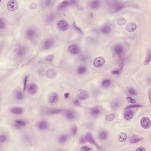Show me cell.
I'll use <instances>...</instances> for the list:
<instances>
[{"instance_id": "obj_1", "label": "cell", "mask_w": 151, "mask_h": 151, "mask_svg": "<svg viewBox=\"0 0 151 151\" xmlns=\"http://www.w3.org/2000/svg\"><path fill=\"white\" fill-rule=\"evenodd\" d=\"M36 34H37V32L36 29L34 28H28L25 32V37L28 40H32L34 39Z\"/></svg>"}, {"instance_id": "obj_2", "label": "cell", "mask_w": 151, "mask_h": 151, "mask_svg": "<svg viewBox=\"0 0 151 151\" xmlns=\"http://www.w3.org/2000/svg\"><path fill=\"white\" fill-rule=\"evenodd\" d=\"M151 120L147 117H143L140 120V125H141L142 127H143L145 129H149L150 127H151Z\"/></svg>"}, {"instance_id": "obj_3", "label": "cell", "mask_w": 151, "mask_h": 151, "mask_svg": "<svg viewBox=\"0 0 151 151\" xmlns=\"http://www.w3.org/2000/svg\"><path fill=\"white\" fill-rule=\"evenodd\" d=\"M7 6L8 10H10V11H16L18 8V2L17 1H16V0H11V1H10L8 2Z\"/></svg>"}, {"instance_id": "obj_4", "label": "cell", "mask_w": 151, "mask_h": 151, "mask_svg": "<svg viewBox=\"0 0 151 151\" xmlns=\"http://www.w3.org/2000/svg\"><path fill=\"white\" fill-rule=\"evenodd\" d=\"M105 63V59L103 57H97L94 60L93 65L96 67H100Z\"/></svg>"}, {"instance_id": "obj_5", "label": "cell", "mask_w": 151, "mask_h": 151, "mask_svg": "<svg viewBox=\"0 0 151 151\" xmlns=\"http://www.w3.org/2000/svg\"><path fill=\"white\" fill-rule=\"evenodd\" d=\"M113 51L118 56H122L124 52V47L121 44L116 45L113 48Z\"/></svg>"}, {"instance_id": "obj_6", "label": "cell", "mask_w": 151, "mask_h": 151, "mask_svg": "<svg viewBox=\"0 0 151 151\" xmlns=\"http://www.w3.org/2000/svg\"><path fill=\"white\" fill-rule=\"evenodd\" d=\"M57 27L61 31H66L68 28V24L64 20H60L57 23Z\"/></svg>"}, {"instance_id": "obj_7", "label": "cell", "mask_w": 151, "mask_h": 151, "mask_svg": "<svg viewBox=\"0 0 151 151\" xmlns=\"http://www.w3.org/2000/svg\"><path fill=\"white\" fill-rule=\"evenodd\" d=\"M137 25L134 22H131L128 23L126 27V31L129 32H133L136 30Z\"/></svg>"}, {"instance_id": "obj_8", "label": "cell", "mask_w": 151, "mask_h": 151, "mask_svg": "<svg viewBox=\"0 0 151 151\" xmlns=\"http://www.w3.org/2000/svg\"><path fill=\"white\" fill-rule=\"evenodd\" d=\"M68 52L73 54H77L80 52L79 47L77 44H72L68 47Z\"/></svg>"}, {"instance_id": "obj_9", "label": "cell", "mask_w": 151, "mask_h": 151, "mask_svg": "<svg viewBox=\"0 0 151 151\" xmlns=\"http://www.w3.org/2000/svg\"><path fill=\"white\" fill-rule=\"evenodd\" d=\"M37 127L39 129L41 130V131H44L48 127V124L46 120H41L37 123Z\"/></svg>"}, {"instance_id": "obj_10", "label": "cell", "mask_w": 151, "mask_h": 151, "mask_svg": "<svg viewBox=\"0 0 151 151\" xmlns=\"http://www.w3.org/2000/svg\"><path fill=\"white\" fill-rule=\"evenodd\" d=\"M58 99H59V95L57 93L53 92L50 94L49 96H48V101L50 103H55L56 102H57Z\"/></svg>"}, {"instance_id": "obj_11", "label": "cell", "mask_w": 151, "mask_h": 151, "mask_svg": "<svg viewBox=\"0 0 151 151\" xmlns=\"http://www.w3.org/2000/svg\"><path fill=\"white\" fill-rule=\"evenodd\" d=\"M54 44V41L53 39H48L44 41L43 44V47L44 49H49V48H52Z\"/></svg>"}, {"instance_id": "obj_12", "label": "cell", "mask_w": 151, "mask_h": 151, "mask_svg": "<svg viewBox=\"0 0 151 151\" xmlns=\"http://www.w3.org/2000/svg\"><path fill=\"white\" fill-rule=\"evenodd\" d=\"M46 75L48 78L53 79L57 76V72L55 69L53 68H50L47 71Z\"/></svg>"}, {"instance_id": "obj_13", "label": "cell", "mask_w": 151, "mask_h": 151, "mask_svg": "<svg viewBox=\"0 0 151 151\" xmlns=\"http://www.w3.org/2000/svg\"><path fill=\"white\" fill-rule=\"evenodd\" d=\"M27 52V48L25 46H20L16 50V54L18 56L21 57L25 55Z\"/></svg>"}, {"instance_id": "obj_14", "label": "cell", "mask_w": 151, "mask_h": 151, "mask_svg": "<svg viewBox=\"0 0 151 151\" xmlns=\"http://www.w3.org/2000/svg\"><path fill=\"white\" fill-rule=\"evenodd\" d=\"M10 111L12 114L19 115H21L23 113V109L20 107H15L11 108Z\"/></svg>"}, {"instance_id": "obj_15", "label": "cell", "mask_w": 151, "mask_h": 151, "mask_svg": "<svg viewBox=\"0 0 151 151\" xmlns=\"http://www.w3.org/2000/svg\"><path fill=\"white\" fill-rule=\"evenodd\" d=\"M29 93L31 95H34L36 93L37 91V86L35 83H31L28 86V89Z\"/></svg>"}, {"instance_id": "obj_16", "label": "cell", "mask_w": 151, "mask_h": 151, "mask_svg": "<svg viewBox=\"0 0 151 151\" xmlns=\"http://www.w3.org/2000/svg\"><path fill=\"white\" fill-rule=\"evenodd\" d=\"M78 97L80 100H84L87 99L89 97V93L86 91H85V90H82L79 93Z\"/></svg>"}, {"instance_id": "obj_17", "label": "cell", "mask_w": 151, "mask_h": 151, "mask_svg": "<svg viewBox=\"0 0 151 151\" xmlns=\"http://www.w3.org/2000/svg\"><path fill=\"white\" fill-rule=\"evenodd\" d=\"M85 138H86V141L89 142H90V143L93 144V145H96V146H97V147H99V146L97 145V144H96V143L95 142V140H94L93 138V136H92V135H91V133H87L86 135V136H85Z\"/></svg>"}, {"instance_id": "obj_18", "label": "cell", "mask_w": 151, "mask_h": 151, "mask_svg": "<svg viewBox=\"0 0 151 151\" xmlns=\"http://www.w3.org/2000/svg\"><path fill=\"white\" fill-rule=\"evenodd\" d=\"M90 113L93 116H97L100 113V110L98 107H94L90 110Z\"/></svg>"}, {"instance_id": "obj_19", "label": "cell", "mask_w": 151, "mask_h": 151, "mask_svg": "<svg viewBox=\"0 0 151 151\" xmlns=\"http://www.w3.org/2000/svg\"><path fill=\"white\" fill-rule=\"evenodd\" d=\"M101 32L104 34H108L111 32V27L110 25H105L103 27H102L101 28Z\"/></svg>"}, {"instance_id": "obj_20", "label": "cell", "mask_w": 151, "mask_h": 151, "mask_svg": "<svg viewBox=\"0 0 151 151\" xmlns=\"http://www.w3.org/2000/svg\"><path fill=\"white\" fill-rule=\"evenodd\" d=\"M66 117L67 118V119L72 120L74 119L75 115H74V113L73 111H72V110H68L66 113Z\"/></svg>"}, {"instance_id": "obj_21", "label": "cell", "mask_w": 151, "mask_h": 151, "mask_svg": "<svg viewBox=\"0 0 151 151\" xmlns=\"http://www.w3.org/2000/svg\"><path fill=\"white\" fill-rule=\"evenodd\" d=\"M133 116V111L132 110H129V111H127L124 114V118H125L126 120H131Z\"/></svg>"}, {"instance_id": "obj_22", "label": "cell", "mask_w": 151, "mask_h": 151, "mask_svg": "<svg viewBox=\"0 0 151 151\" xmlns=\"http://www.w3.org/2000/svg\"><path fill=\"white\" fill-rule=\"evenodd\" d=\"M68 136L67 135H62L60 136L58 139V141L60 144H64L68 140Z\"/></svg>"}, {"instance_id": "obj_23", "label": "cell", "mask_w": 151, "mask_h": 151, "mask_svg": "<svg viewBox=\"0 0 151 151\" xmlns=\"http://www.w3.org/2000/svg\"><path fill=\"white\" fill-rule=\"evenodd\" d=\"M142 138H140L139 136L137 135H133L130 139V143H136L138 142L140 140H141Z\"/></svg>"}, {"instance_id": "obj_24", "label": "cell", "mask_w": 151, "mask_h": 151, "mask_svg": "<svg viewBox=\"0 0 151 151\" xmlns=\"http://www.w3.org/2000/svg\"><path fill=\"white\" fill-rule=\"evenodd\" d=\"M123 7V4H121V3H118V4H115L114 6L113 7V12H117V11H120V10H121Z\"/></svg>"}, {"instance_id": "obj_25", "label": "cell", "mask_w": 151, "mask_h": 151, "mask_svg": "<svg viewBox=\"0 0 151 151\" xmlns=\"http://www.w3.org/2000/svg\"><path fill=\"white\" fill-rule=\"evenodd\" d=\"M70 3H71L70 1H64L61 2L59 5V10H62V9L65 8L67 7L68 5H70Z\"/></svg>"}, {"instance_id": "obj_26", "label": "cell", "mask_w": 151, "mask_h": 151, "mask_svg": "<svg viewBox=\"0 0 151 151\" xmlns=\"http://www.w3.org/2000/svg\"><path fill=\"white\" fill-rule=\"evenodd\" d=\"M100 3L99 1H93L90 4V7L94 10L100 7Z\"/></svg>"}, {"instance_id": "obj_27", "label": "cell", "mask_w": 151, "mask_h": 151, "mask_svg": "<svg viewBox=\"0 0 151 151\" xmlns=\"http://www.w3.org/2000/svg\"><path fill=\"white\" fill-rule=\"evenodd\" d=\"M127 138V135L125 133H121L118 136V139H119L120 142H124L126 140Z\"/></svg>"}, {"instance_id": "obj_28", "label": "cell", "mask_w": 151, "mask_h": 151, "mask_svg": "<svg viewBox=\"0 0 151 151\" xmlns=\"http://www.w3.org/2000/svg\"><path fill=\"white\" fill-rule=\"evenodd\" d=\"M99 139L101 140H104L107 138L108 134L106 131H102L99 133Z\"/></svg>"}, {"instance_id": "obj_29", "label": "cell", "mask_w": 151, "mask_h": 151, "mask_svg": "<svg viewBox=\"0 0 151 151\" xmlns=\"http://www.w3.org/2000/svg\"><path fill=\"white\" fill-rule=\"evenodd\" d=\"M16 98L18 100H22L24 98V95L20 90H17L16 93Z\"/></svg>"}, {"instance_id": "obj_30", "label": "cell", "mask_w": 151, "mask_h": 151, "mask_svg": "<svg viewBox=\"0 0 151 151\" xmlns=\"http://www.w3.org/2000/svg\"><path fill=\"white\" fill-rule=\"evenodd\" d=\"M87 68L85 66H82L78 67L77 70V72L79 74H83L86 72Z\"/></svg>"}, {"instance_id": "obj_31", "label": "cell", "mask_w": 151, "mask_h": 151, "mask_svg": "<svg viewBox=\"0 0 151 151\" xmlns=\"http://www.w3.org/2000/svg\"><path fill=\"white\" fill-rule=\"evenodd\" d=\"M123 67V63H122L120 65V66H119V68H116V69L113 70L111 71V73H112V74H119V73L121 72L122 70Z\"/></svg>"}, {"instance_id": "obj_32", "label": "cell", "mask_w": 151, "mask_h": 151, "mask_svg": "<svg viewBox=\"0 0 151 151\" xmlns=\"http://www.w3.org/2000/svg\"><path fill=\"white\" fill-rule=\"evenodd\" d=\"M111 84V81L109 79H104L102 81V86L103 87H108Z\"/></svg>"}, {"instance_id": "obj_33", "label": "cell", "mask_w": 151, "mask_h": 151, "mask_svg": "<svg viewBox=\"0 0 151 151\" xmlns=\"http://www.w3.org/2000/svg\"><path fill=\"white\" fill-rule=\"evenodd\" d=\"M143 107L142 105L140 104H132L131 105L128 106L126 107L125 108V110H127V109H133V108H139V107Z\"/></svg>"}, {"instance_id": "obj_34", "label": "cell", "mask_w": 151, "mask_h": 151, "mask_svg": "<svg viewBox=\"0 0 151 151\" xmlns=\"http://www.w3.org/2000/svg\"><path fill=\"white\" fill-rule=\"evenodd\" d=\"M106 120L107 121H112L115 118V115L113 113H110L106 116Z\"/></svg>"}, {"instance_id": "obj_35", "label": "cell", "mask_w": 151, "mask_h": 151, "mask_svg": "<svg viewBox=\"0 0 151 151\" xmlns=\"http://www.w3.org/2000/svg\"><path fill=\"white\" fill-rule=\"evenodd\" d=\"M15 123H16V124L17 125V126H18V127L24 126H25V125H26V122H25L23 121V120H16Z\"/></svg>"}, {"instance_id": "obj_36", "label": "cell", "mask_w": 151, "mask_h": 151, "mask_svg": "<svg viewBox=\"0 0 151 151\" xmlns=\"http://www.w3.org/2000/svg\"><path fill=\"white\" fill-rule=\"evenodd\" d=\"M117 23L119 25H125L126 23V20H125V18H118V20H117Z\"/></svg>"}, {"instance_id": "obj_37", "label": "cell", "mask_w": 151, "mask_h": 151, "mask_svg": "<svg viewBox=\"0 0 151 151\" xmlns=\"http://www.w3.org/2000/svg\"><path fill=\"white\" fill-rule=\"evenodd\" d=\"M126 101H127L128 103H131V104H135L136 103V101L135 99H134L132 97H130V96H127V97H126Z\"/></svg>"}, {"instance_id": "obj_38", "label": "cell", "mask_w": 151, "mask_h": 151, "mask_svg": "<svg viewBox=\"0 0 151 151\" xmlns=\"http://www.w3.org/2000/svg\"><path fill=\"white\" fill-rule=\"evenodd\" d=\"M151 53H149L148 56L146 57V59H145V61H144V64H145V66H147V65H148L150 63V62H151Z\"/></svg>"}, {"instance_id": "obj_39", "label": "cell", "mask_w": 151, "mask_h": 151, "mask_svg": "<svg viewBox=\"0 0 151 151\" xmlns=\"http://www.w3.org/2000/svg\"><path fill=\"white\" fill-rule=\"evenodd\" d=\"M127 91H128L129 94L130 95H131V96H135V95H136V91L135 89L134 88H129Z\"/></svg>"}, {"instance_id": "obj_40", "label": "cell", "mask_w": 151, "mask_h": 151, "mask_svg": "<svg viewBox=\"0 0 151 151\" xmlns=\"http://www.w3.org/2000/svg\"><path fill=\"white\" fill-rule=\"evenodd\" d=\"M62 111V110H60V109H52V110H50L49 111L50 114H58V113H60Z\"/></svg>"}, {"instance_id": "obj_41", "label": "cell", "mask_w": 151, "mask_h": 151, "mask_svg": "<svg viewBox=\"0 0 151 151\" xmlns=\"http://www.w3.org/2000/svg\"><path fill=\"white\" fill-rule=\"evenodd\" d=\"M120 103H119V102H117V101H116V102H114L113 103V104H111V106H112V107L113 109H118V108L120 107Z\"/></svg>"}, {"instance_id": "obj_42", "label": "cell", "mask_w": 151, "mask_h": 151, "mask_svg": "<svg viewBox=\"0 0 151 151\" xmlns=\"http://www.w3.org/2000/svg\"><path fill=\"white\" fill-rule=\"evenodd\" d=\"M7 137L6 135H1V136H0V141H1V143H4L7 141Z\"/></svg>"}, {"instance_id": "obj_43", "label": "cell", "mask_w": 151, "mask_h": 151, "mask_svg": "<svg viewBox=\"0 0 151 151\" xmlns=\"http://www.w3.org/2000/svg\"><path fill=\"white\" fill-rule=\"evenodd\" d=\"M77 126H76V125H74V126H72V129H71V132H72V133L73 135H76V133H77Z\"/></svg>"}, {"instance_id": "obj_44", "label": "cell", "mask_w": 151, "mask_h": 151, "mask_svg": "<svg viewBox=\"0 0 151 151\" xmlns=\"http://www.w3.org/2000/svg\"><path fill=\"white\" fill-rule=\"evenodd\" d=\"M53 58H54V55L53 54H50V55H48V56L46 57V60L48 62H52L53 60Z\"/></svg>"}, {"instance_id": "obj_45", "label": "cell", "mask_w": 151, "mask_h": 151, "mask_svg": "<svg viewBox=\"0 0 151 151\" xmlns=\"http://www.w3.org/2000/svg\"><path fill=\"white\" fill-rule=\"evenodd\" d=\"M5 23H4V21H3V20L1 19V20H0V28H1V30H3V29H4V28H5Z\"/></svg>"}, {"instance_id": "obj_46", "label": "cell", "mask_w": 151, "mask_h": 151, "mask_svg": "<svg viewBox=\"0 0 151 151\" xmlns=\"http://www.w3.org/2000/svg\"><path fill=\"white\" fill-rule=\"evenodd\" d=\"M27 79H28V76H26L24 78V91H25V89H26V86H27Z\"/></svg>"}, {"instance_id": "obj_47", "label": "cell", "mask_w": 151, "mask_h": 151, "mask_svg": "<svg viewBox=\"0 0 151 151\" xmlns=\"http://www.w3.org/2000/svg\"><path fill=\"white\" fill-rule=\"evenodd\" d=\"M81 150L82 151H90V150H91V148L88 147L87 146H84L81 148Z\"/></svg>"}, {"instance_id": "obj_48", "label": "cell", "mask_w": 151, "mask_h": 151, "mask_svg": "<svg viewBox=\"0 0 151 151\" xmlns=\"http://www.w3.org/2000/svg\"><path fill=\"white\" fill-rule=\"evenodd\" d=\"M37 4H35V3H31V4H30V8H31V9H33V10H34V8H37Z\"/></svg>"}, {"instance_id": "obj_49", "label": "cell", "mask_w": 151, "mask_h": 151, "mask_svg": "<svg viewBox=\"0 0 151 151\" xmlns=\"http://www.w3.org/2000/svg\"><path fill=\"white\" fill-rule=\"evenodd\" d=\"M52 3V1H45V5H46V7H49L50 6Z\"/></svg>"}, {"instance_id": "obj_50", "label": "cell", "mask_w": 151, "mask_h": 151, "mask_svg": "<svg viewBox=\"0 0 151 151\" xmlns=\"http://www.w3.org/2000/svg\"><path fill=\"white\" fill-rule=\"evenodd\" d=\"M86 139L85 137L84 136L82 137V138H80V142L81 143H83L86 142Z\"/></svg>"}, {"instance_id": "obj_51", "label": "cell", "mask_w": 151, "mask_h": 151, "mask_svg": "<svg viewBox=\"0 0 151 151\" xmlns=\"http://www.w3.org/2000/svg\"><path fill=\"white\" fill-rule=\"evenodd\" d=\"M136 151H146V149H145L144 147H138V148L136 149Z\"/></svg>"}, {"instance_id": "obj_52", "label": "cell", "mask_w": 151, "mask_h": 151, "mask_svg": "<svg viewBox=\"0 0 151 151\" xmlns=\"http://www.w3.org/2000/svg\"><path fill=\"white\" fill-rule=\"evenodd\" d=\"M49 19H48V20H50L51 21H53V18H54V17H53V15H50V16H49Z\"/></svg>"}, {"instance_id": "obj_53", "label": "cell", "mask_w": 151, "mask_h": 151, "mask_svg": "<svg viewBox=\"0 0 151 151\" xmlns=\"http://www.w3.org/2000/svg\"><path fill=\"white\" fill-rule=\"evenodd\" d=\"M74 104H75V105H79V100H76V101H74Z\"/></svg>"}, {"instance_id": "obj_54", "label": "cell", "mask_w": 151, "mask_h": 151, "mask_svg": "<svg viewBox=\"0 0 151 151\" xmlns=\"http://www.w3.org/2000/svg\"><path fill=\"white\" fill-rule=\"evenodd\" d=\"M68 96H69V93H65L64 94L65 98H68Z\"/></svg>"}, {"instance_id": "obj_55", "label": "cell", "mask_w": 151, "mask_h": 151, "mask_svg": "<svg viewBox=\"0 0 151 151\" xmlns=\"http://www.w3.org/2000/svg\"><path fill=\"white\" fill-rule=\"evenodd\" d=\"M149 100H151V90L150 89L149 90Z\"/></svg>"}]
</instances>
